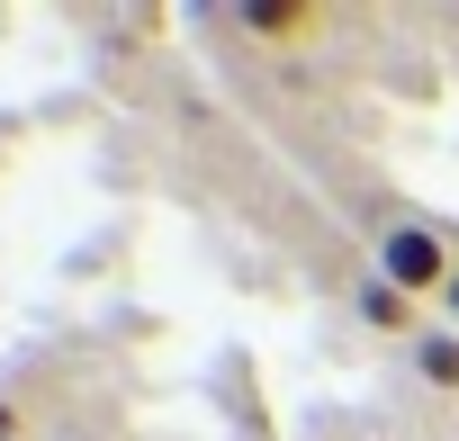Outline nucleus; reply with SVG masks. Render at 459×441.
I'll list each match as a JSON object with an SVG mask.
<instances>
[{
  "instance_id": "nucleus-1",
  "label": "nucleus",
  "mask_w": 459,
  "mask_h": 441,
  "mask_svg": "<svg viewBox=\"0 0 459 441\" xmlns=\"http://www.w3.org/2000/svg\"><path fill=\"white\" fill-rule=\"evenodd\" d=\"M369 271H378L387 289H405L414 307H441V289L459 280V244L432 226V216L378 207V226H369Z\"/></svg>"
},
{
  "instance_id": "nucleus-2",
  "label": "nucleus",
  "mask_w": 459,
  "mask_h": 441,
  "mask_svg": "<svg viewBox=\"0 0 459 441\" xmlns=\"http://www.w3.org/2000/svg\"><path fill=\"white\" fill-rule=\"evenodd\" d=\"M351 316H360V333H387V342H414V333L432 324V316H423L405 289H387L369 262H360V280H351Z\"/></svg>"
},
{
  "instance_id": "nucleus-3",
  "label": "nucleus",
  "mask_w": 459,
  "mask_h": 441,
  "mask_svg": "<svg viewBox=\"0 0 459 441\" xmlns=\"http://www.w3.org/2000/svg\"><path fill=\"white\" fill-rule=\"evenodd\" d=\"M405 369H414V387L423 396H441V405H459V324H423L414 342H405Z\"/></svg>"
},
{
  "instance_id": "nucleus-4",
  "label": "nucleus",
  "mask_w": 459,
  "mask_h": 441,
  "mask_svg": "<svg viewBox=\"0 0 459 441\" xmlns=\"http://www.w3.org/2000/svg\"><path fill=\"white\" fill-rule=\"evenodd\" d=\"M244 28H253V37H271L280 55H298V46L333 37V10H307V0H262V10H244Z\"/></svg>"
},
{
  "instance_id": "nucleus-5",
  "label": "nucleus",
  "mask_w": 459,
  "mask_h": 441,
  "mask_svg": "<svg viewBox=\"0 0 459 441\" xmlns=\"http://www.w3.org/2000/svg\"><path fill=\"white\" fill-rule=\"evenodd\" d=\"M432 316H441V324H459V280L441 289V307H432Z\"/></svg>"
},
{
  "instance_id": "nucleus-6",
  "label": "nucleus",
  "mask_w": 459,
  "mask_h": 441,
  "mask_svg": "<svg viewBox=\"0 0 459 441\" xmlns=\"http://www.w3.org/2000/svg\"><path fill=\"white\" fill-rule=\"evenodd\" d=\"M0 441H19V405L10 396H0Z\"/></svg>"
}]
</instances>
